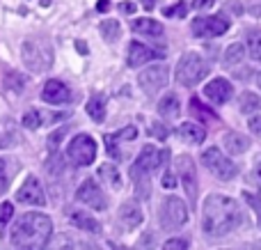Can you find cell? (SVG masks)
<instances>
[{
  "label": "cell",
  "mask_w": 261,
  "mask_h": 250,
  "mask_svg": "<svg viewBox=\"0 0 261 250\" xmlns=\"http://www.w3.org/2000/svg\"><path fill=\"white\" fill-rule=\"evenodd\" d=\"M76 197H78V202H83V205L92 207V209H99V211H103L106 205H108V202H106L103 191L99 188V184H96L94 179H85V182L78 186Z\"/></svg>",
  "instance_id": "obj_13"
},
{
  "label": "cell",
  "mask_w": 261,
  "mask_h": 250,
  "mask_svg": "<svg viewBox=\"0 0 261 250\" xmlns=\"http://www.w3.org/2000/svg\"><path fill=\"white\" fill-rule=\"evenodd\" d=\"M259 106H261V99L257 94H252V92H245L241 96V113H254Z\"/></svg>",
  "instance_id": "obj_29"
},
{
  "label": "cell",
  "mask_w": 261,
  "mask_h": 250,
  "mask_svg": "<svg viewBox=\"0 0 261 250\" xmlns=\"http://www.w3.org/2000/svg\"><path fill=\"white\" fill-rule=\"evenodd\" d=\"M12 214H14L12 202H3V205H0V234H3V230H5V225H7V220L12 218Z\"/></svg>",
  "instance_id": "obj_31"
},
{
  "label": "cell",
  "mask_w": 261,
  "mask_h": 250,
  "mask_svg": "<svg viewBox=\"0 0 261 250\" xmlns=\"http://www.w3.org/2000/svg\"><path fill=\"white\" fill-rule=\"evenodd\" d=\"M69 161H71L73 165H81V168H85V165H92L96 159V142L92 136H87V133H81V136H76L71 142H69Z\"/></svg>",
  "instance_id": "obj_6"
},
{
  "label": "cell",
  "mask_w": 261,
  "mask_h": 250,
  "mask_svg": "<svg viewBox=\"0 0 261 250\" xmlns=\"http://www.w3.org/2000/svg\"><path fill=\"white\" fill-rule=\"evenodd\" d=\"M140 3H142L144 7H147V9H151L153 5H156V0H140Z\"/></svg>",
  "instance_id": "obj_44"
},
{
  "label": "cell",
  "mask_w": 261,
  "mask_h": 250,
  "mask_svg": "<svg viewBox=\"0 0 261 250\" xmlns=\"http://www.w3.org/2000/svg\"><path fill=\"white\" fill-rule=\"evenodd\" d=\"M5 184H7V177H5V161L0 159V193L5 191Z\"/></svg>",
  "instance_id": "obj_39"
},
{
  "label": "cell",
  "mask_w": 261,
  "mask_h": 250,
  "mask_svg": "<svg viewBox=\"0 0 261 250\" xmlns=\"http://www.w3.org/2000/svg\"><path fill=\"white\" fill-rule=\"evenodd\" d=\"M133 28L138 35H147V37H161L163 35V26L153 18H135L133 21Z\"/></svg>",
  "instance_id": "obj_21"
},
{
  "label": "cell",
  "mask_w": 261,
  "mask_h": 250,
  "mask_svg": "<svg viewBox=\"0 0 261 250\" xmlns=\"http://www.w3.org/2000/svg\"><path fill=\"white\" fill-rule=\"evenodd\" d=\"M250 131L257 133V136H261V115H257V117H250Z\"/></svg>",
  "instance_id": "obj_36"
},
{
  "label": "cell",
  "mask_w": 261,
  "mask_h": 250,
  "mask_svg": "<svg viewBox=\"0 0 261 250\" xmlns=\"http://www.w3.org/2000/svg\"><path fill=\"white\" fill-rule=\"evenodd\" d=\"M229 30V23L222 16H199L193 21L195 37H220Z\"/></svg>",
  "instance_id": "obj_10"
},
{
  "label": "cell",
  "mask_w": 261,
  "mask_h": 250,
  "mask_svg": "<svg viewBox=\"0 0 261 250\" xmlns=\"http://www.w3.org/2000/svg\"><path fill=\"white\" fill-rule=\"evenodd\" d=\"M167 156H170V152H167V149H156L153 145H147V147H142V152L138 154V159H135L133 168L151 174V170L161 168V165L165 163Z\"/></svg>",
  "instance_id": "obj_11"
},
{
  "label": "cell",
  "mask_w": 261,
  "mask_h": 250,
  "mask_svg": "<svg viewBox=\"0 0 261 250\" xmlns=\"http://www.w3.org/2000/svg\"><path fill=\"white\" fill-rule=\"evenodd\" d=\"M99 174H101V179H103L108 186H115V188H119V184H122V179H119V170L115 168V165H110V163H103L99 168Z\"/></svg>",
  "instance_id": "obj_25"
},
{
  "label": "cell",
  "mask_w": 261,
  "mask_h": 250,
  "mask_svg": "<svg viewBox=\"0 0 261 250\" xmlns=\"http://www.w3.org/2000/svg\"><path fill=\"white\" fill-rule=\"evenodd\" d=\"M257 83H259V87H261V73H259V78H257Z\"/></svg>",
  "instance_id": "obj_45"
},
{
  "label": "cell",
  "mask_w": 261,
  "mask_h": 250,
  "mask_svg": "<svg viewBox=\"0 0 261 250\" xmlns=\"http://www.w3.org/2000/svg\"><path fill=\"white\" fill-rule=\"evenodd\" d=\"M231 94H234V87L225 78H213L211 83L204 85V96L208 101H213V104H227L231 99Z\"/></svg>",
  "instance_id": "obj_15"
},
{
  "label": "cell",
  "mask_w": 261,
  "mask_h": 250,
  "mask_svg": "<svg viewBox=\"0 0 261 250\" xmlns=\"http://www.w3.org/2000/svg\"><path fill=\"white\" fill-rule=\"evenodd\" d=\"M41 99L46 101V104H53V106H58V104H69L71 101V92H69V87L64 85L62 81H48L44 85V92H41Z\"/></svg>",
  "instance_id": "obj_16"
},
{
  "label": "cell",
  "mask_w": 261,
  "mask_h": 250,
  "mask_svg": "<svg viewBox=\"0 0 261 250\" xmlns=\"http://www.w3.org/2000/svg\"><path fill=\"white\" fill-rule=\"evenodd\" d=\"M188 220V207L181 197H167L161 209V223L167 230H176Z\"/></svg>",
  "instance_id": "obj_8"
},
{
  "label": "cell",
  "mask_w": 261,
  "mask_h": 250,
  "mask_svg": "<svg viewBox=\"0 0 261 250\" xmlns=\"http://www.w3.org/2000/svg\"><path fill=\"white\" fill-rule=\"evenodd\" d=\"M213 3L216 0H193V9H208L213 7Z\"/></svg>",
  "instance_id": "obj_38"
},
{
  "label": "cell",
  "mask_w": 261,
  "mask_h": 250,
  "mask_svg": "<svg viewBox=\"0 0 261 250\" xmlns=\"http://www.w3.org/2000/svg\"><path fill=\"white\" fill-rule=\"evenodd\" d=\"M14 136H16V133H14V131L5 133L3 124H0V147H9V145H12V142H14V140H16V138H14Z\"/></svg>",
  "instance_id": "obj_35"
},
{
  "label": "cell",
  "mask_w": 261,
  "mask_h": 250,
  "mask_svg": "<svg viewBox=\"0 0 261 250\" xmlns=\"http://www.w3.org/2000/svg\"><path fill=\"white\" fill-rule=\"evenodd\" d=\"M158 113L161 117L165 119H176L181 115V104H179V96L176 94H167L158 101Z\"/></svg>",
  "instance_id": "obj_19"
},
{
  "label": "cell",
  "mask_w": 261,
  "mask_h": 250,
  "mask_svg": "<svg viewBox=\"0 0 261 250\" xmlns=\"http://www.w3.org/2000/svg\"><path fill=\"white\" fill-rule=\"evenodd\" d=\"M243 55H245L243 44H231L229 48L225 51V67H234V64L243 62Z\"/></svg>",
  "instance_id": "obj_27"
},
{
  "label": "cell",
  "mask_w": 261,
  "mask_h": 250,
  "mask_svg": "<svg viewBox=\"0 0 261 250\" xmlns=\"http://www.w3.org/2000/svg\"><path fill=\"white\" fill-rule=\"evenodd\" d=\"M248 147H250V140L245 136H241V133H227L225 136V149L229 154H243Z\"/></svg>",
  "instance_id": "obj_22"
},
{
  "label": "cell",
  "mask_w": 261,
  "mask_h": 250,
  "mask_svg": "<svg viewBox=\"0 0 261 250\" xmlns=\"http://www.w3.org/2000/svg\"><path fill=\"white\" fill-rule=\"evenodd\" d=\"M119 220L126 228H138L142 223V209L138 207V202H124L119 209Z\"/></svg>",
  "instance_id": "obj_18"
},
{
  "label": "cell",
  "mask_w": 261,
  "mask_h": 250,
  "mask_svg": "<svg viewBox=\"0 0 261 250\" xmlns=\"http://www.w3.org/2000/svg\"><path fill=\"white\" fill-rule=\"evenodd\" d=\"M96 9H99V12H108V9H110V3H108V0H99Z\"/></svg>",
  "instance_id": "obj_43"
},
{
  "label": "cell",
  "mask_w": 261,
  "mask_h": 250,
  "mask_svg": "<svg viewBox=\"0 0 261 250\" xmlns=\"http://www.w3.org/2000/svg\"><path fill=\"white\" fill-rule=\"evenodd\" d=\"M158 58H163V51H156L147 44H140V41H130L126 64L128 67H140V64L151 62V60H158Z\"/></svg>",
  "instance_id": "obj_14"
},
{
  "label": "cell",
  "mask_w": 261,
  "mask_h": 250,
  "mask_svg": "<svg viewBox=\"0 0 261 250\" xmlns=\"http://www.w3.org/2000/svg\"><path fill=\"white\" fill-rule=\"evenodd\" d=\"M176 170L181 174V184H184L186 193H188L190 202L197 200V170H195V163L188 154H181L176 159Z\"/></svg>",
  "instance_id": "obj_12"
},
{
  "label": "cell",
  "mask_w": 261,
  "mask_h": 250,
  "mask_svg": "<svg viewBox=\"0 0 261 250\" xmlns=\"http://www.w3.org/2000/svg\"><path fill=\"white\" fill-rule=\"evenodd\" d=\"M21 58L25 62V67L37 73L53 67V48H50V44H44V41L28 39L21 46Z\"/></svg>",
  "instance_id": "obj_3"
},
{
  "label": "cell",
  "mask_w": 261,
  "mask_h": 250,
  "mask_svg": "<svg viewBox=\"0 0 261 250\" xmlns=\"http://www.w3.org/2000/svg\"><path fill=\"white\" fill-rule=\"evenodd\" d=\"M202 161H204V165H206L208 172H213L218 179H222V182H229V179H234L236 174H239L236 163L227 159L218 147H208V149L202 154Z\"/></svg>",
  "instance_id": "obj_5"
},
{
  "label": "cell",
  "mask_w": 261,
  "mask_h": 250,
  "mask_svg": "<svg viewBox=\"0 0 261 250\" xmlns=\"http://www.w3.org/2000/svg\"><path fill=\"white\" fill-rule=\"evenodd\" d=\"M245 200H248L250 205L254 207V211H257V223H259V228H261V197L252 195V193H245Z\"/></svg>",
  "instance_id": "obj_34"
},
{
  "label": "cell",
  "mask_w": 261,
  "mask_h": 250,
  "mask_svg": "<svg viewBox=\"0 0 261 250\" xmlns=\"http://www.w3.org/2000/svg\"><path fill=\"white\" fill-rule=\"evenodd\" d=\"M119 9H122L124 14H133V12H135V9H138V7H135L133 3H122V5H119Z\"/></svg>",
  "instance_id": "obj_41"
},
{
  "label": "cell",
  "mask_w": 261,
  "mask_h": 250,
  "mask_svg": "<svg viewBox=\"0 0 261 250\" xmlns=\"http://www.w3.org/2000/svg\"><path fill=\"white\" fill-rule=\"evenodd\" d=\"M71 220L76 223V228H83L85 232H94V234L101 232L99 220H94L92 216H87L85 211H73V214H71Z\"/></svg>",
  "instance_id": "obj_24"
},
{
  "label": "cell",
  "mask_w": 261,
  "mask_h": 250,
  "mask_svg": "<svg viewBox=\"0 0 261 250\" xmlns=\"http://www.w3.org/2000/svg\"><path fill=\"white\" fill-rule=\"evenodd\" d=\"M186 12H188V7H186L184 3H176L174 7H165V9H163V14H165V16H186Z\"/></svg>",
  "instance_id": "obj_32"
},
{
  "label": "cell",
  "mask_w": 261,
  "mask_h": 250,
  "mask_svg": "<svg viewBox=\"0 0 261 250\" xmlns=\"http://www.w3.org/2000/svg\"><path fill=\"white\" fill-rule=\"evenodd\" d=\"M149 129H151V131L156 133V138H158V140H165V138H167V131L161 127V124H151V127H149Z\"/></svg>",
  "instance_id": "obj_37"
},
{
  "label": "cell",
  "mask_w": 261,
  "mask_h": 250,
  "mask_svg": "<svg viewBox=\"0 0 261 250\" xmlns=\"http://www.w3.org/2000/svg\"><path fill=\"white\" fill-rule=\"evenodd\" d=\"M245 44H248L250 58H252V60H261V30H250Z\"/></svg>",
  "instance_id": "obj_26"
},
{
  "label": "cell",
  "mask_w": 261,
  "mask_h": 250,
  "mask_svg": "<svg viewBox=\"0 0 261 250\" xmlns=\"http://www.w3.org/2000/svg\"><path fill=\"white\" fill-rule=\"evenodd\" d=\"M208 67L197 53H186L181 55L179 64H176V83L184 87H193L206 76Z\"/></svg>",
  "instance_id": "obj_4"
},
{
  "label": "cell",
  "mask_w": 261,
  "mask_h": 250,
  "mask_svg": "<svg viewBox=\"0 0 261 250\" xmlns=\"http://www.w3.org/2000/svg\"><path fill=\"white\" fill-rule=\"evenodd\" d=\"M254 179L261 184V154L254 159Z\"/></svg>",
  "instance_id": "obj_40"
},
{
  "label": "cell",
  "mask_w": 261,
  "mask_h": 250,
  "mask_svg": "<svg viewBox=\"0 0 261 250\" xmlns=\"http://www.w3.org/2000/svg\"><path fill=\"white\" fill-rule=\"evenodd\" d=\"M163 248L165 250H186L188 248V241H186V239H167Z\"/></svg>",
  "instance_id": "obj_33"
},
{
  "label": "cell",
  "mask_w": 261,
  "mask_h": 250,
  "mask_svg": "<svg viewBox=\"0 0 261 250\" xmlns=\"http://www.w3.org/2000/svg\"><path fill=\"white\" fill-rule=\"evenodd\" d=\"M167 81H170V69H167V64H151V67L144 69L138 76L140 87H142V92L149 96L158 94V92L167 85Z\"/></svg>",
  "instance_id": "obj_7"
},
{
  "label": "cell",
  "mask_w": 261,
  "mask_h": 250,
  "mask_svg": "<svg viewBox=\"0 0 261 250\" xmlns=\"http://www.w3.org/2000/svg\"><path fill=\"white\" fill-rule=\"evenodd\" d=\"M135 136H138V129L135 127H126L117 133H108V136H106V149H108V154L115 156V159H122L119 142L122 140H135Z\"/></svg>",
  "instance_id": "obj_17"
},
{
  "label": "cell",
  "mask_w": 261,
  "mask_h": 250,
  "mask_svg": "<svg viewBox=\"0 0 261 250\" xmlns=\"http://www.w3.org/2000/svg\"><path fill=\"white\" fill-rule=\"evenodd\" d=\"M16 200L21 205H32V207H44L46 205V195L44 188H41L39 179L35 174H28L25 182L21 184V188L16 191Z\"/></svg>",
  "instance_id": "obj_9"
},
{
  "label": "cell",
  "mask_w": 261,
  "mask_h": 250,
  "mask_svg": "<svg viewBox=\"0 0 261 250\" xmlns=\"http://www.w3.org/2000/svg\"><path fill=\"white\" fill-rule=\"evenodd\" d=\"M243 223V214L236 200L220 193H211L204 200L202 209V228L208 237H225V234L234 232L239 225Z\"/></svg>",
  "instance_id": "obj_1"
},
{
  "label": "cell",
  "mask_w": 261,
  "mask_h": 250,
  "mask_svg": "<svg viewBox=\"0 0 261 250\" xmlns=\"http://www.w3.org/2000/svg\"><path fill=\"white\" fill-rule=\"evenodd\" d=\"M53 234V223L46 214H23L12 228V246L23 250L46 248Z\"/></svg>",
  "instance_id": "obj_2"
},
{
  "label": "cell",
  "mask_w": 261,
  "mask_h": 250,
  "mask_svg": "<svg viewBox=\"0 0 261 250\" xmlns=\"http://www.w3.org/2000/svg\"><path fill=\"white\" fill-rule=\"evenodd\" d=\"M87 115L94 122H103L106 119V96L103 94H94L87 101Z\"/></svg>",
  "instance_id": "obj_23"
},
{
  "label": "cell",
  "mask_w": 261,
  "mask_h": 250,
  "mask_svg": "<svg viewBox=\"0 0 261 250\" xmlns=\"http://www.w3.org/2000/svg\"><path fill=\"white\" fill-rule=\"evenodd\" d=\"M179 136H181V140L190 142V145H202L204 138H206V131L193 122H186L179 127Z\"/></svg>",
  "instance_id": "obj_20"
},
{
  "label": "cell",
  "mask_w": 261,
  "mask_h": 250,
  "mask_svg": "<svg viewBox=\"0 0 261 250\" xmlns=\"http://www.w3.org/2000/svg\"><path fill=\"white\" fill-rule=\"evenodd\" d=\"M44 115L41 113H37V110H28L25 113V117H23V127L25 129H39L41 124H44Z\"/></svg>",
  "instance_id": "obj_30"
},
{
  "label": "cell",
  "mask_w": 261,
  "mask_h": 250,
  "mask_svg": "<svg viewBox=\"0 0 261 250\" xmlns=\"http://www.w3.org/2000/svg\"><path fill=\"white\" fill-rule=\"evenodd\" d=\"M101 35L106 37L108 41H113V39H117L119 35H122V26H119L115 18H108V21H101Z\"/></svg>",
  "instance_id": "obj_28"
},
{
  "label": "cell",
  "mask_w": 261,
  "mask_h": 250,
  "mask_svg": "<svg viewBox=\"0 0 261 250\" xmlns=\"http://www.w3.org/2000/svg\"><path fill=\"white\" fill-rule=\"evenodd\" d=\"M174 184H176V179L172 177V174H165V177H163V186L165 188H174Z\"/></svg>",
  "instance_id": "obj_42"
}]
</instances>
